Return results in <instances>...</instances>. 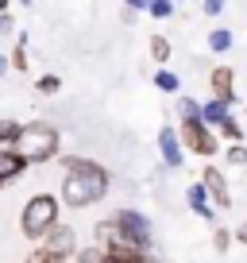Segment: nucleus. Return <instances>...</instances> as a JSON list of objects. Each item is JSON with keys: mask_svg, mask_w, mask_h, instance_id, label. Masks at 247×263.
I'll return each instance as SVG.
<instances>
[{"mask_svg": "<svg viewBox=\"0 0 247 263\" xmlns=\"http://www.w3.org/2000/svg\"><path fill=\"white\" fill-rule=\"evenodd\" d=\"M62 166H66V174H62V201L70 209H89L108 194V171L100 163L70 155V159H62Z\"/></svg>", "mask_w": 247, "mask_h": 263, "instance_id": "f257e3e1", "label": "nucleus"}, {"mask_svg": "<svg viewBox=\"0 0 247 263\" xmlns=\"http://www.w3.org/2000/svg\"><path fill=\"white\" fill-rule=\"evenodd\" d=\"M12 147H16L27 163H50V159L58 155V147H62V136H58V128L50 120H31V124L19 128Z\"/></svg>", "mask_w": 247, "mask_h": 263, "instance_id": "f03ea898", "label": "nucleus"}, {"mask_svg": "<svg viewBox=\"0 0 247 263\" xmlns=\"http://www.w3.org/2000/svg\"><path fill=\"white\" fill-rule=\"evenodd\" d=\"M58 224V197L54 194H35L19 213V232L27 240H43Z\"/></svg>", "mask_w": 247, "mask_h": 263, "instance_id": "7ed1b4c3", "label": "nucleus"}, {"mask_svg": "<svg viewBox=\"0 0 247 263\" xmlns=\"http://www.w3.org/2000/svg\"><path fill=\"white\" fill-rule=\"evenodd\" d=\"M178 140H181L186 151H193V155H201V159L216 155V132L209 128L201 116H186V120L178 124Z\"/></svg>", "mask_w": 247, "mask_h": 263, "instance_id": "20e7f679", "label": "nucleus"}, {"mask_svg": "<svg viewBox=\"0 0 247 263\" xmlns=\"http://www.w3.org/2000/svg\"><path fill=\"white\" fill-rule=\"evenodd\" d=\"M201 186H205V194H209V201H213L216 209H228L232 205V190H228V178H224L216 166H205L201 171Z\"/></svg>", "mask_w": 247, "mask_h": 263, "instance_id": "39448f33", "label": "nucleus"}, {"mask_svg": "<svg viewBox=\"0 0 247 263\" xmlns=\"http://www.w3.org/2000/svg\"><path fill=\"white\" fill-rule=\"evenodd\" d=\"M209 93H213L216 101L236 105V70H232V66H213V70H209Z\"/></svg>", "mask_w": 247, "mask_h": 263, "instance_id": "423d86ee", "label": "nucleus"}, {"mask_svg": "<svg viewBox=\"0 0 247 263\" xmlns=\"http://www.w3.org/2000/svg\"><path fill=\"white\" fill-rule=\"evenodd\" d=\"M158 151H162V163L170 166V171H178L186 159H181V140H178V128H158Z\"/></svg>", "mask_w": 247, "mask_h": 263, "instance_id": "0eeeda50", "label": "nucleus"}, {"mask_svg": "<svg viewBox=\"0 0 247 263\" xmlns=\"http://www.w3.org/2000/svg\"><path fill=\"white\" fill-rule=\"evenodd\" d=\"M43 244L54 248L58 255H66V259H70V255H77V232L70 229V224H54V229L43 236Z\"/></svg>", "mask_w": 247, "mask_h": 263, "instance_id": "6e6552de", "label": "nucleus"}, {"mask_svg": "<svg viewBox=\"0 0 247 263\" xmlns=\"http://www.w3.org/2000/svg\"><path fill=\"white\" fill-rule=\"evenodd\" d=\"M27 166H31V163H27V159L19 155L16 147H0V186H8V182H16L19 174L27 171Z\"/></svg>", "mask_w": 247, "mask_h": 263, "instance_id": "1a4fd4ad", "label": "nucleus"}, {"mask_svg": "<svg viewBox=\"0 0 247 263\" xmlns=\"http://www.w3.org/2000/svg\"><path fill=\"white\" fill-rule=\"evenodd\" d=\"M186 201H190V209L201 217V221H216V205L209 201V194H205V186H201V182L186 186Z\"/></svg>", "mask_w": 247, "mask_h": 263, "instance_id": "9d476101", "label": "nucleus"}, {"mask_svg": "<svg viewBox=\"0 0 247 263\" xmlns=\"http://www.w3.org/2000/svg\"><path fill=\"white\" fill-rule=\"evenodd\" d=\"M228 116H232V105H228V101H216V97H209L205 105H201V120H205L213 132L220 128V124L228 120Z\"/></svg>", "mask_w": 247, "mask_h": 263, "instance_id": "9b49d317", "label": "nucleus"}, {"mask_svg": "<svg viewBox=\"0 0 247 263\" xmlns=\"http://www.w3.org/2000/svg\"><path fill=\"white\" fill-rule=\"evenodd\" d=\"M232 43H236V35H232L228 27H213V31H209V50H213V54H228Z\"/></svg>", "mask_w": 247, "mask_h": 263, "instance_id": "f8f14e48", "label": "nucleus"}, {"mask_svg": "<svg viewBox=\"0 0 247 263\" xmlns=\"http://www.w3.org/2000/svg\"><path fill=\"white\" fill-rule=\"evenodd\" d=\"M31 58H27V35L19 31V39H16V50H12V58H8V66L12 70H19V74H27V70H31Z\"/></svg>", "mask_w": 247, "mask_h": 263, "instance_id": "ddd939ff", "label": "nucleus"}, {"mask_svg": "<svg viewBox=\"0 0 247 263\" xmlns=\"http://www.w3.org/2000/svg\"><path fill=\"white\" fill-rule=\"evenodd\" d=\"M155 89L158 93H181V78L174 70H155Z\"/></svg>", "mask_w": 247, "mask_h": 263, "instance_id": "4468645a", "label": "nucleus"}, {"mask_svg": "<svg viewBox=\"0 0 247 263\" xmlns=\"http://www.w3.org/2000/svg\"><path fill=\"white\" fill-rule=\"evenodd\" d=\"M151 58H155V66L170 62V39L166 35H151Z\"/></svg>", "mask_w": 247, "mask_h": 263, "instance_id": "2eb2a0df", "label": "nucleus"}, {"mask_svg": "<svg viewBox=\"0 0 247 263\" xmlns=\"http://www.w3.org/2000/svg\"><path fill=\"white\" fill-rule=\"evenodd\" d=\"M24 263H66V255H58L54 248H47V244H43V248H35V252L27 255Z\"/></svg>", "mask_w": 247, "mask_h": 263, "instance_id": "dca6fc26", "label": "nucleus"}, {"mask_svg": "<svg viewBox=\"0 0 247 263\" xmlns=\"http://www.w3.org/2000/svg\"><path fill=\"white\" fill-rule=\"evenodd\" d=\"M216 132H220V136H224L228 143H243V128H239V120H236V116H228V120H224Z\"/></svg>", "mask_w": 247, "mask_h": 263, "instance_id": "f3484780", "label": "nucleus"}, {"mask_svg": "<svg viewBox=\"0 0 247 263\" xmlns=\"http://www.w3.org/2000/svg\"><path fill=\"white\" fill-rule=\"evenodd\" d=\"M19 128H24L19 120H0V147H12L16 136H19Z\"/></svg>", "mask_w": 247, "mask_h": 263, "instance_id": "a211bd4d", "label": "nucleus"}, {"mask_svg": "<svg viewBox=\"0 0 247 263\" xmlns=\"http://www.w3.org/2000/svg\"><path fill=\"white\" fill-rule=\"evenodd\" d=\"M77 263H105V248H100V244L77 248Z\"/></svg>", "mask_w": 247, "mask_h": 263, "instance_id": "6ab92c4d", "label": "nucleus"}, {"mask_svg": "<svg viewBox=\"0 0 247 263\" xmlns=\"http://www.w3.org/2000/svg\"><path fill=\"white\" fill-rule=\"evenodd\" d=\"M174 8H178V4H174V0H151V16H155V20H170L174 16Z\"/></svg>", "mask_w": 247, "mask_h": 263, "instance_id": "aec40b11", "label": "nucleus"}, {"mask_svg": "<svg viewBox=\"0 0 247 263\" xmlns=\"http://www.w3.org/2000/svg\"><path fill=\"white\" fill-rule=\"evenodd\" d=\"M35 89L39 93H58L62 89V78L58 74H43V78H35Z\"/></svg>", "mask_w": 247, "mask_h": 263, "instance_id": "412c9836", "label": "nucleus"}, {"mask_svg": "<svg viewBox=\"0 0 247 263\" xmlns=\"http://www.w3.org/2000/svg\"><path fill=\"white\" fill-rule=\"evenodd\" d=\"M178 116L186 120V116H201V101L193 97H178Z\"/></svg>", "mask_w": 247, "mask_h": 263, "instance_id": "4be33fe9", "label": "nucleus"}, {"mask_svg": "<svg viewBox=\"0 0 247 263\" xmlns=\"http://www.w3.org/2000/svg\"><path fill=\"white\" fill-rule=\"evenodd\" d=\"M228 163H236V166L247 163V143H228Z\"/></svg>", "mask_w": 247, "mask_h": 263, "instance_id": "5701e85b", "label": "nucleus"}, {"mask_svg": "<svg viewBox=\"0 0 247 263\" xmlns=\"http://www.w3.org/2000/svg\"><path fill=\"white\" fill-rule=\"evenodd\" d=\"M224 8H228V0H201V12H205V16H220Z\"/></svg>", "mask_w": 247, "mask_h": 263, "instance_id": "b1692460", "label": "nucleus"}, {"mask_svg": "<svg viewBox=\"0 0 247 263\" xmlns=\"http://www.w3.org/2000/svg\"><path fill=\"white\" fill-rule=\"evenodd\" d=\"M12 31H16V20H12L8 12H0V39H8Z\"/></svg>", "mask_w": 247, "mask_h": 263, "instance_id": "393cba45", "label": "nucleus"}, {"mask_svg": "<svg viewBox=\"0 0 247 263\" xmlns=\"http://www.w3.org/2000/svg\"><path fill=\"white\" fill-rule=\"evenodd\" d=\"M213 244H216V252H228V244H232V236L224 229H216V236H213Z\"/></svg>", "mask_w": 247, "mask_h": 263, "instance_id": "a878e982", "label": "nucleus"}, {"mask_svg": "<svg viewBox=\"0 0 247 263\" xmlns=\"http://www.w3.org/2000/svg\"><path fill=\"white\" fill-rule=\"evenodd\" d=\"M128 4V12H147L151 8V0H123Z\"/></svg>", "mask_w": 247, "mask_h": 263, "instance_id": "bb28decb", "label": "nucleus"}, {"mask_svg": "<svg viewBox=\"0 0 247 263\" xmlns=\"http://www.w3.org/2000/svg\"><path fill=\"white\" fill-rule=\"evenodd\" d=\"M236 240H239V244H247V221H243V224L236 229Z\"/></svg>", "mask_w": 247, "mask_h": 263, "instance_id": "cd10ccee", "label": "nucleus"}, {"mask_svg": "<svg viewBox=\"0 0 247 263\" xmlns=\"http://www.w3.org/2000/svg\"><path fill=\"white\" fill-rule=\"evenodd\" d=\"M4 70H8V58H4V54H0V78H4Z\"/></svg>", "mask_w": 247, "mask_h": 263, "instance_id": "c85d7f7f", "label": "nucleus"}, {"mask_svg": "<svg viewBox=\"0 0 247 263\" xmlns=\"http://www.w3.org/2000/svg\"><path fill=\"white\" fill-rule=\"evenodd\" d=\"M8 4H12V0H0V12H8Z\"/></svg>", "mask_w": 247, "mask_h": 263, "instance_id": "c756f323", "label": "nucleus"}, {"mask_svg": "<svg viewBox=\"0 0 247 263\" xmlns=\"http://www.w3.org/2000/svg\"><path fill=\"white\" fill-rule=\"evenodd\" d=\"M19 4H24V8H31V4H35V0H19Z\"/></svg>", "mask_w": 247, "mask_h": 263, "instance_id": "7c9ffc66", "label": "nucleus"}, {"mask_svg": "<svg viewBox=\"0 0 247 263\" xmlns=\"http://www.w3.org/2000/svg\"><path fill=\"white\" fill-rule=\"evenodd\" d=\"M174 4H181V0H174Z\"/></svg>", "mask_w": 247, "mask_h": 263, "instance_id": "2f4dec72", "label": "nucleus"}]
</instances>
